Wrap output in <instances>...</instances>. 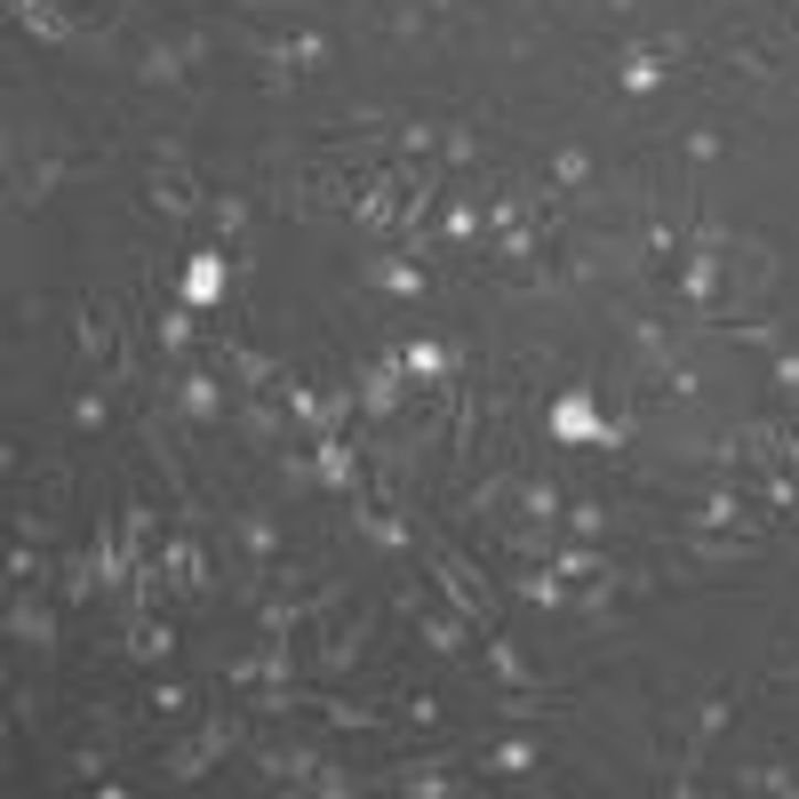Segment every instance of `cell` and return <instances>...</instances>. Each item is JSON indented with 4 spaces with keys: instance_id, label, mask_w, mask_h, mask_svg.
<instances>
[{
    "instance_id": "6da1fadb",
    "label": "cell",
    "mask_w": 799,
    "mask_h": 799,
    "mask_svg": "<svg viewBox=\"0 0 799 799\" xmlns=\"http://www.w3.org/2000/svg\"><path fill=\"white\" fill-rule=\"evenodd\" d=\"M544 424H552V440H608V424H599V408H592V392H560Z\"/></svg>"
},
{
    "instance_id": "7a4b0ae2",
    "label": "cell",
    "mask_w": 799,
    "mask_h": 799,
    "mask_svg": "<svg viewBox=\"0 0 799 799\" xmlns=\"http://www.w3.org/2000/svg\"><path fill=\"white\" fill-rule=\"evenodd\" d=\"M184 296H192V305H216V296H224V256H192Z\"/></svg>"
},
{
    "instance_id": "3957f363",
    "label": "cell",
    "mask_w": 799,
    "mask_h": 799,
    "mask_svg": "<svg viewBox=\"0 0 799 799\" xmlns=\"http://www.w3.org/2000/svg\"><path fill=\"white\" fill-rule=\"evenodd\" d=\"M656 81H663L656 56H631V64H624V88H656Z\"/></svg>"
},
{
    "instance_id": "277c9868",
    "label": "cell",
    "mask_w": 799,
    "mask_h": 799,
    "mask_svg": "<svg viewBox=\"0 0 799 799\" xmlns=\"http://www.w3.org/2000/svg\"><path fill=\"white\" fill-rule=\"evenodd\" d=\"M440 369H448L440 344H416V352H408V376H440Z\"/></svg>"
}]
</instances>
